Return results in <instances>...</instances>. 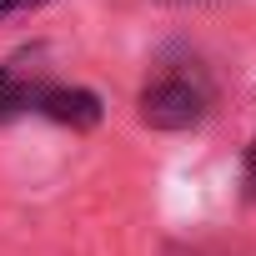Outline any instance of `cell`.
Listing matches in <instances>:
<instances>
[{
  "label": "cell",
  "mask_w": 256,
  "mask_h": 256,
  "mask_svg": "<svg viewBox=\"0 0 256 256\" xmlns=\"http://www.w3.org/2000/svg\"><path fill=\"white\" fill-rule=\"evenodd\" d=\"M211 110V80L196 60H166L141 90V120L156 131H186Z\"/></svg>",
  "instance_id": "cell-1"
},
{
  "label": "cell",
  "mask_w": 256,
  "mask_h": 256,
  "mask_svg": "<svg viewBox=\"0 0 256 256\" xmlns=\"http://www.w3.org/2000/svg\"><path fill=\"white\" fill-rule=\"evenodd\" d=\"M40 96H46V76H40V66H30V56L0 66V120H10L20 110H36Z\"/></svg>",
  "instance_id": "cell-2"
},
{
  "label": "cell",
  "mask_w": 256,
  "mask_h": 256,
  "mask_svg": "<svg viewBox=\"0 0 256 256\" xmlns=\"http://www.w3.org/2000/svg\"><path fill=\"white\" fill-rule=\"evenodd\" d=\"M36 110L60 120V126H70V131H90V126L100 120V100L90 90H80V86H46Z\"/></svg>",
  "instance_id": "cell-3"
},
{
  "label": "cell",
  "mask_w": 256,
  "mask_h": 256,
  "mask_svg": "<svg viewBox=\"0 0 256 256\" xmlns=\"http://www.w3.org/2000/svg\"><path fill=\"white\" fill-rule=\"evenodd\" d=\"M241 176H246V191L256 196V136H251V146H246V166H241Z\"/></svg>",
  "instance_id": "cell-4"
},
{
  "label": "cell",
  "mask_w": 256,
  "mask_h": 256,
  "mask_svg": "<svg viewBox=\"0 0 256 256\" xmlns=\"http://www.w3.org/2000/svg\"><path fill=\"white\" fill-rule=\"evenodd\" d=\"M30 6H40V0H0V16H10V10H30Z\"/></svg>",
  "instance_id": "cell-5"
}]
</instances>
